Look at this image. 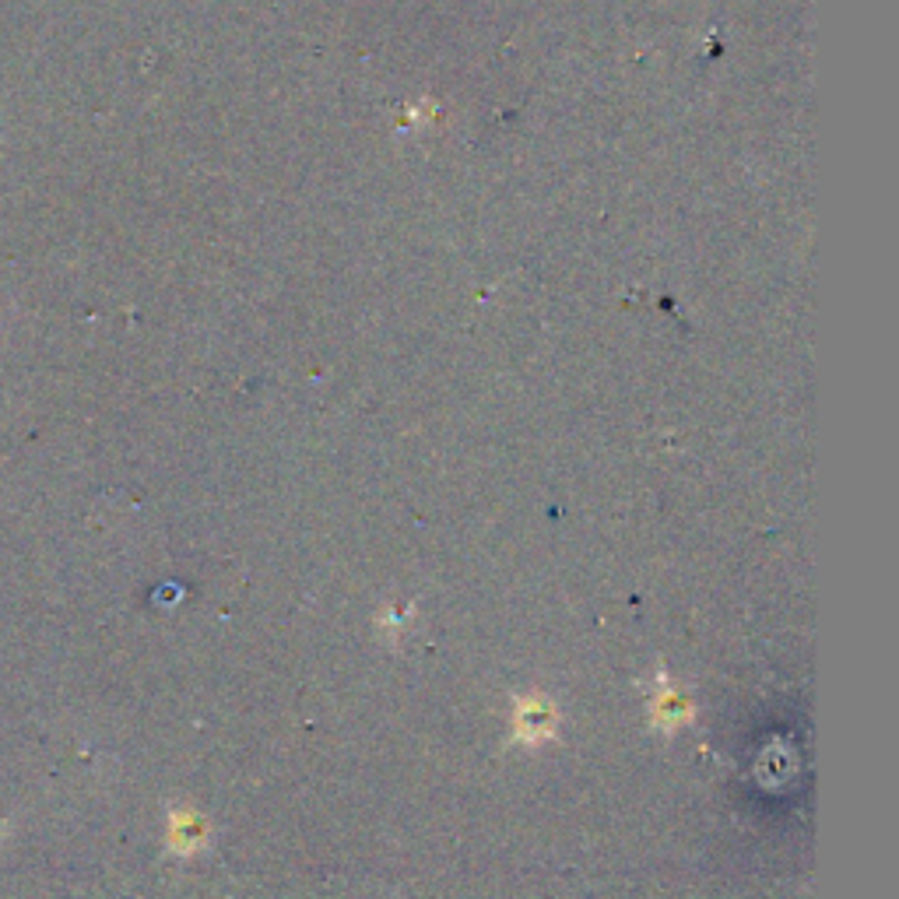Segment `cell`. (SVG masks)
Wrapping results in <instances>:
<instances>
[{
    "instance_id": "cell-1",
    "label": "cell",
    "mask_w": 899,
    "mask_h": 899,
    "mask_svg": "<svg viewBox=\"0 0 899 899\" xmlns=\"http://www.w3.org/2000/svg\"><path fill=\"white\" fill-rule=\"evenodd\" d=\"M204 836H208V829H204V822L194 812H176L169 819V847L180 850V854L197 850L204 843Z\"/></svg>"
},
{
    "instance_id": "cell-2",
    "label": "cell",
    "mask_w": 899,
    "mask_h": 899,
    "mask_svg": "<svg viewBox=\"0 0 899 899\" xmlns=\"http://www.w3.org/2000/svg\"><path fill=\"white\" fill-rule=\"evenodd\" d=\"M689 717V706H685V699H678L675 692H664L661 699H657L654 706V720H664V724H675V720Z\"/></svg>"
}]
</instances>
